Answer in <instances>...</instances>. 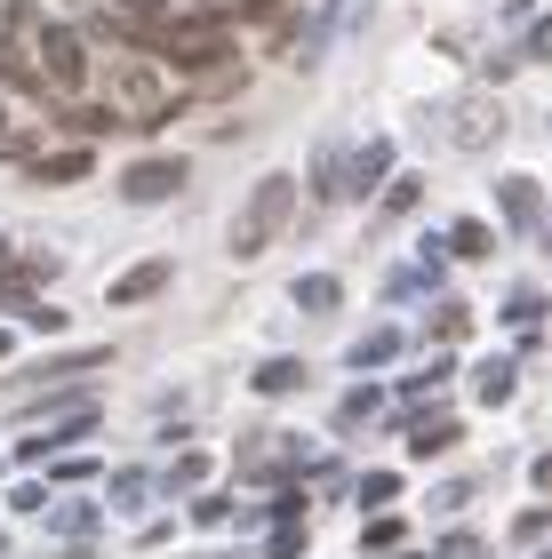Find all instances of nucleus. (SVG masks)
<instances>
[{
	"label": "nucleus",
	"instance_id": "obj_1",
	"mask_svg": "<svg viewBox=\"0 0 552 559\" xmlns=\"http://www.w3.org/2000/svg\"><path fill=\"white\" fill-rule=\"evenodd\" d=\"M96 105H105L113 120H137V129H153V120H168L185 105V81L177 72H153V64H137V57H120L96 72Z\"/></svg>",
	"mask_w": 552,
	"mask_h": 559
},
{
	"label": "nucleus",
	"instance_id": "obj_2",
	"mask_svg": "<svg viewBox=\"0 0 552 559\" xmlns=\"http://www.w3.org/2000/svg\"><path fill=\"white\" fill-rule=\"evenodd\" d=\"M33 72H40V96L57 112H81L89 105V33L81 24H40L33 33Z\"/></svg>",
	"mask_w": 552,
	"mask_h": 559
},
{
	"label": "nucleus",
	"instance_id": "obj_3",
	"mask_svg": "<svg viewBox=\"0 0 552 559\" xmlns=\"http://www.w3.org/2000/svg\"><path fill=\"white\" fill-rule=\"evenodd\" d=\"M289 216H296V176H289V168H272V176H257V185H248V209L233 216V240H224V248H233L240 264H248V257H265V248L289 233Z\"/></svg>",
	"mask_w": 552,
	"mask_h": 559
},
{
	"label": "nucleus",
	"instance_id": "obj_4",
	"mask_svg": "<svg viewBox=\"0 0 552 559\" xmlns=\"http://www.w3.org/2000/svg\"><path fill=\"white\" fill-rule=\"evenodd\" d=\"M153 57L168 72H216V64H233V48H224V24L216 16H168L153 33Z\"/></svg>",
	"mask_w": 552,
	"mask_h": 559
},
{
	"label": "nucleus",
	"instance_id": "obj_5",
	"mask_svg": "<svg viewBox=\"0 0 552 559\" xmlns=\"http://www.w3.org/2000/svg\"><path fill=\"white\" fill-rule=\"evenodd\" d=\"M89 431H96V400L72 392V400H57V408H24L16 455H48V448H64V440H89Z\"/></svg>",
	"mask_w": 552,
	"mask_h": 559
},
{
	"label": "nucleus",
	"instance_id": "obj_6",
	"mask_svg": "<svg viewBox=\"0 0 552 559\" xmlns=\"http://www.w3.org/2000/svg\"><path fill=\"white\" fill-rule=\"evenodd\" d=\"M105 368V344H81V352H48V360H24L9 392H40V384H72V376Z\"/></svg>",
	"mask_w": 552,
	"mask_h": 559
},
{
	"label": "nucleus",
	"instance_id": "obj_7",
	"mask_svg": "<svg viewBox=\"0 0 552 559\" xmlns=\"http://www.w3.org/2000/svg\"><path fill=\"white\" fill-rule=\"evenodd\" d=\"M185 160H129L120 168V200H137V209H153V200H168V192H185Z\"/></svg>",
	"mask_w": 552,
	"mask_h": 559
},
{
	"label": "nucleus",
	"instance_id": "obj_8",
	"mask_svg": "<svg viewBox=\"0 0 552 559\" xmlns=\"http://www.w3.org/2000/svg\"><path fill=\"white\" fill-rule=\"evenodd\" d=\"M385 168H392V144H385V136H368L353 160H344V200H368L376 185H385Z\"/></svg>",
	"mask_w": 552,
	"mask_h": 559
},
{
	"label": "nucleus",
	"instance_id": "obj_9",
	"mask_svg": "<svg viewBox=\"0 0 552 559\" xmlns=\"http://www.w3.org/2000/svg\"><path fill=\"white\" fill-rule=\"evenodd\" d=\"M24 176H33V185H81V176H89V144H64V152H33V160H24Z\"/></svg>",
	"mask_w": 552,
	"mask_h": 559
},
{
	"label": "nucleus",
	"instance_id": "obj_10",
	"mask_svg": "<svg viewBox=\"0 0 552 559\" xmlns=\"http://www.w3.org/2000/svg\"><path fill=\"white\" fill-rule=\"evenodd\" d=\"M161 288H168V264H137V272L113 280V304H144V296H161Z\"/></svg>",
	"mask_w": 552,
	"mask_h": 559
},
{
	"label": "nucleus",
	"instance_id": "obj_11",
	"mask_svg": "<svg viewBox=\"0 0 552 559\" xmlns=\"http://www.w3.org/2000/svg\"><path fill=\"white\" fill-rule=\"evenodd\" d=\"M161 24H168V0H120V33H137L144 48H153Z\"/></svg>",
	"mask_w": 552,
	"mask_h": 559
},
{
	"label": "nucleus",
	"instance_id": "obj_12",
	"mask_svg": "<svg viewBox=\"0 0 552 559\" xmlns=\"http://www.w3.org/2000/svg\"><path fill=\"white\" fill-rule=\"evenodd\" d=\"M505 320L520 328V344H537V328H544V296H537V288H513V296H505Z\"/></svg>",
	"mask_w": 552,
	"mask_h": 559
},
{
	"label": "nucleus",
	"instance_id": "obj_13",
	"mask_svg": "<svg viewBox=\"0 0 552 559\" xmlns=\"http://www.w3.org/2000/svg\"><path fill=\"white\" fill-rule=\"evenodd\" d=\"M296 304H305V312H337V304H344L337 272H305V280H296Z\"/></svg>",
	"mask_w": 552,
	"mask_h": 559
},
{
	"label": "nucleus",
	"instance_id": "obj_14",
	"mask_svg": "<svg viewBox=\"0 0 552 559\" xmlns=\"http://www.w3.org/2000/svg\"><path fill=\"white\" fill-rule=\"evenodd\" d=\"M472 400H489V408L513 400V360H481V368H472Z\"/></svg>",
	"mask_w": 552,
	"mask_h": 559
},
{
	"label": "nucleus",
	"instance_id": "obj_15",
	"mask_svg": "<svg viewBox=\"0 0 552 559\" xmlns=\"http://www.w3.org/2000/svg\"><path fill=\"white\" fill-rule=\"evenodd\" d=\"M489 248H496V233H489V224H472V216L457 224V233H448V257H465V264H481Z\"/></svg>",
	"mask_w": 552,
	"mask_h": 559
},
{
	"label": "nucleus",
	"instance_id": "obj_16",
	"mask_svg": "<svg viewBox=\"0 0 552 559\" xmlns=\"http://www.w3.org/2000/svg\"><path fill=\"white\" fill-rule=\"evenodd\" d=\"M296 384H305V360H265L257 368V392H272V400H289Z\"/></svg>",
	"mask_w": 552,
	"mask_h": 559
},
{
	"label": "nucleus",
	"instance_id": "obj_17",
	"mask_svg": "<svg viewBox=\"0 0 552 559\" xmlns=\"http://www.w3.org/2000/svg\"><path fill=\"white\" fill-rule=\"evenodd\" d=\"M448 440H457V416H424V424L409 431V455H441Z\"/></svg>",
	"mask_w": 552,
	"mask_h": 559
},
{
	"label": "nucleus",
	"instance_id": "obj_18",
	"mask_svg": "<svg viewBox=\"0 0 552 559\" xmlns=\"http://www.w3.org/2000/svg\"><path fill=\"white\" fill-rule=\"evenodd\" d=\"M496 200H505V216H513V224H529V216H537V200H544V192L529 185V176H505V192H496Z\"/></svg>",
	"mask_w": 552,
	"mask_h": 559
},
{
	"label": "nucleus",
	"instance_id": "obj_19",
	"mask_svg": "<svg viewBox=\"0 0 552 559\" xmlns=\"http://www.w3.org/2000/svg\"><path fill=\"white\" fill-rule=\"evenodd\" d=\"M392 352H400V328H368L353 344V368H376V360H392Z\"/></svg>",
	"mask_w": 552,
	"mask_h": 559
},
{
	"label": "nucleus",
	"instance_id": "obj_20",
	"mask_svg": "<svg viewBox=\"0 0 552 559\" xmlns=\"http://www.w3.org/2000/svg\"><path fill=\"white\" fill-rule=\"evenodd\" d=\"M40 280H48V264H24V272H0V304H24V296H33V288H40Z\"/></svg>",
	"mask_w": 552,
	"mask_h": 559
},
{
	"label": "nucleus",
	"instance_id": "obj_21",
	"mask_svg": "<svg viewBox=\"0 0 552 559\" xmlns=\"http://www.w3.org/2000/svg\"><path fill=\"white\" fill-rule=\"evenodd\" d=\"M368 416H376V392H344V400H337V424H344V431H361Z\"/></svg>",
	"mask_w": 552,
	"mask_h": 559
},
{
	"label": "nucleus",
	"instance_id": "obj_22",
	"mask_svg": "<svg viewBox=\"0 0 552 559\" xmlns=\"http://www.w3.org/2000/svg\"><path fill=\"white\" fill-rule=\"evenodd\" d=\"M144 496H153V472H120V479H113V503H129V512H137Z\"/></svg>",
	"mask_w": 552,
	"mask_h": 559
},
{
	"label": "nucleus",
	"instance_id": "obj_23",
	"mask_svg": "<svg viewBox=\"0 0 552 559\" xmlns=\"http://www.w3.org/2000/svg\"><path fill=\"white\" fill-rule=\"evenodd\" d=\"M392 496H400V479H392V472H368V479H361V503H368V512H385Z\"/></svg>",
	"mask_w": 552,
	"mask_h": 559
},
{
	"label": "nucleus",
	"instance_id": "obj_24",
	"mask_svg": "<svg viewBox=\"0 0 552 559\" xmlns=\"http://www.w3.org/2000/svg\"><path fill=\"white\" fill-rule=\"evenodd\" d=\"M40 503H48L40 479H16V488H9V512H16V520H24V512H40Z\"/></svg>",
	"mask_w": 552,
	"mask_h": 559
},
{
	"label": "nucleus",
	"instance_id": "obj_25",
	"mask_svg": "<svg viewBox=\"0 0 552 559\" xmlns=\"http://www.w3.org/2000/svg\"><path fill=\"white\" fill-rule=\"evenodd\" d=\"M265 551H272V559H296V551H305V527H296V520H289V527H272Z\"/></svg>",
	"mask_w": 552,
	"mask_h": 559
},
{
	"label": "nucleus",
	"instance_id": "obj_26",
	"mask_svg": "<svg viewBox=\"0 0 552 559\" xmlns=\"http://www.w3.org/2000/svg\"><path fill=\"white\" fill-rule=\"evenodd\" d=\"M416 200H424V185H416V176H392V192H385V209H400V216H409V209H416Z\"/></svg>",
	"mask_w": 552,
	"mask_h": 559
},
{
	"label": "nucleus",
	"instance_id": "obj_27",
	"mask_svg": "<svg viewBox=\"0 0 552 559\" xmlns=\"http://www.w3.org/2000/svg\"><path fill=\"white\" fill-rule=\"evenodd\" d=\"M192 520H200V527H224V520H233V496H200Z\"/></svg>",
	"mask_w": 552,
	"mask_h": 559
},
{
	"label": "nucleus",
	"instance_id": "obj_28",
	"mask_svg": "<svg viewBox=\"0 0 552 559\" xmlns=\"http://www.w3.org/2000/svg\"><path fill=\"white\" fill-rule=\"evenodd\" d=\"M96 520H105L96 503H64V512H57V527H64V536H81V527H96Z\"/></svg>",
	"mask_w": 552,
	"mask_h": 559
},
{
	"label": "nucleus",
	"instance_id": "obj_29",
	"mask_svg": "<svg viewBox=\"0 0 552 559\" xmlns=\"http://www.w3.org/2000/svg\"><path fill=\"white\" fill-rule=\"evenodd\" d=\"M0 160H33V136H16L9 120H0Z\"/></svg>",
	"mask_w": 552,
	"mask_h": 559
},
{
	"label": "nucleus",
	"instance_id": "obj_30",
	"mask_svg": "<svg viewBox=\"0 0 552 559\" xmlns=\"http://www.w3.org/2000/svg\"><path fill=\"white\" fill-rule=\"evenodd\" d=\"M433 336H465V304H441V312H433Z\"/></svg>",
	"mask_w": 552,
	"mask_h": 559
},
{
	"label": "nucleus",
	"instance_id": "obj_31",
	"mask_svg": "<svg viewBox=\"0 0 552 559\" xmlns=\"http://www.w3.org/2000/svg\"><path fill=\"white\" fill-rule=\"evenodd\" d=\"M400 544V520H368V551H392Z\"/></svg>",
	"mask_w": 552,
	"mask_h": 559
},
{
	"label": "nucleus",
	"instance_id": "obj_32",
	"mask_svg": "<svg viewBox=\"0 0 552 559\" xmlns=\"http://www.w3.org/2000/svg\"><path fill=\"white\" fill-rule=\"evenodd\" d=\"M529 48H537V57H552V16H544L537 33H529Z\"/></svg>",
	"mask_w": 552,
	"mask_h": 559
},
{
	"label": "nucleus",
	"instance_id": "obj_33",
	"mask_svg": "<svg viewBox=\"0 0 552 559\" xmlns=\"http://www.w3.org/2000/svg\"><path fill=\"white\" fill-rule=\"evenodd\" d=\"M9 352H16V328H0V360H9Z\"/></svg>",
	"mask_w": 552,
	"mask_h": 559
},
{
	"label": "nucleus",
	"instance_id": "obj_34",
	"mask_svg": "<svg viewBox=\"0 0 552 559\" xmlns=\"http://www.w3.org/2000/svg\"><path fill=\"white\" fill-rule=\"evenodd\" d=\"M537 479H544V488H552V455H544V464H537Z\"/></svg>",
	"mask_w": 552,
	"mask_h": 559
},
{
	"label": "nucleus",
	"instance_id": "obj_35",
	"mask_svg": "<svg viewBox=\"0 0 552 559\" xmlns=\"http://www.w3.org/2000/svg\"><path fill=\"white\" fill-rule=\"evenodd\" d=\"M0 264H9V240H0Z\"/></svg>",
	"mask_w": 552,
	"mask_h": 559
}]
</instances>
